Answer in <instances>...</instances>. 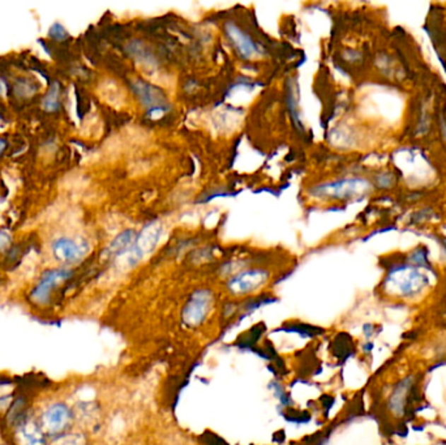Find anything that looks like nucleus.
<instances>
[{"label": "nucleus", "instance_id": "1", "mask_svg": "<svg viewBox=\"0 0 446 445\" xmlns=\"http://www.w3.org/2000/svg\"><path fill=\"white\" fill-rule=\"evenodd\" d=\"M430 278L416 265L401 264L389 269L384 279V290L398 301L413 302L428 290Z\"/></svg>", "mask_w": 446, "mask_h": 445}, {"label": "nucleus", "instance_id": "2", "mask_svg": "<svg viewBox=\"0 0 446 445\" xmlns=\"http://www.w3.org/2000/svg\"><path fill=\"white\" fill-rule=\"evenodd\" d=\"M163 234V226L160 221H153L143 227V230L136 236L135 242L131 248L115 260L120 270H131L136 268L141 261L154 251L158 245L160 236Z\"/></svg>", "mask_w": 446, "mask_h": 445}, {"label": "nucleus", "instance_id": "3", "mask_svg": "<svg viewBox=\"0 0 446 445\" xmlns=\"http://www.w3.org/2000/svg\"><path fill=\"white\" fill-rule=\"evenodd\" d=\"M38 422L46 437L55 440L69 434L75 422V412L67 403L55 401L43 409L38 417Z\"/></svg>", "mask_w": 446, "mask_h": 445}, {"label": "nucleus", "instance_id": "4", "mask_svg": "<svg viewBox=\"0 0 446 445\" xmlns=\"http://www.w3.org/2000/svg\"><path fill=\"white\" fill-rule=\"evenodd\" d=\"M370 185L363 178H345L316 185L311 193L317 199L348 200L363 196L370 191Z\"/></svg>", "mask_w": 446, "mask_h": 445}, {"label": "nucleus", "instance_id": "5", "mask_svg": "<svg viewBox=\"0 0 446 445\" xmlns=\"http://www.w3.org/2000/svg\"><path fill=\"white\" fill-rule=\"evenodd\" d=\"M214 307V294L209 289L194 290L182 310V321L188 329H197L208 320Z\"/></svg>", "mask_w": 446, "mask_h": 445}, {"label": "nucleus", "instance_id": "6", "mask_svg": "<svg viewBox=\"0 0 446 445\" xmlns=\"http://www.w3.org/2000/svg\"><path fill=\"white\" fill-rule=\"evenodd\" d=\"M269 270L248 268L235 272L226 282V289L233 296H247L259 291L269 282Z\"/></svg>", "mask_w": 446, "mask_h": 445}, {"label": "nucleus", "instance_id": "7", "mask_svg": "<svg viewBox=\"0 0 446 445\" xmlns=\"http://www.w3.org/2000/svg\"><path fill=\"white\" fill-rule=\"evenodd\" d=\"M71 277L72 272L68 269H52L45 272L30 291V301L40 307L50 304L54 291Z\"/></svg>", "mask_w": 446, "mask_h": 445}, {"label": "nucleus", "instance_id": "8", "mask_svg": "<svg viewBox=\"0 0 446 445\" xmlns=\"http://www.w3.org/2000/svg\"><path fill=\"white\" fill-rule=\"evenodd\" d=\"M418 384V378L415 375H409L398 380L389 392L387 398V412L393 417H404L407 412V406L411 400L413 391Z\"/></svg>", "mask_w": 446, "mask_h": 445}, {"label": "nucleus", "instance_id": "9", "mask_svg": "<svg viewBox=\"0 0 446 445\" xmlns=\"http://www.w3.org/2000/svg\"><path fill=\"white\" fill-rule=\"evenodd\" d=\"M225 34L231 43L233 49L242 59H254L260 55L262 49L259 43L254 42L252 37L235 23L228 21L225 24Z\"/></svg>", "mask_w": 446, "mask_h": 445}, {"label": "nucleus", "instance_id": "10", "mask_svg": "<svg viewBox=\"0 0 446 445\" xmlns=\"http://www.w3.org/2000/svg\"><path fill=\"white\" fill-rule=\"evenodd\" d=\"M13 437L16 445H47V439L38 418L25 414L13 426Z\"/></svg>", "mask_w": 446, "mask_h": 445}, {"label": "nucleus", "instance_id": "11", "mask_svg": "<svg viewBox=\"0 0 446 445\" xmlns=\"http://www.w3.org/2000/svg\"><path fill=\"white\" fill-rule=\"evenodd\" d=\"M51 250L54 258L60 262L76 264L89 253L90 247L85 241L63 236L52 243Z\"/></svg>", "mask_w": 446, "mask_h": 445}, {"label": "nucleus", "instance_id": "12", "mask_svg": "<svg viewBox=\"0 0 446 445\" xmlns=\"http://www.w3.org/2000/svg\"><path fill=\"white\" fill-rule=\"evenodd\" d=\"M135 93L137 97L140 98V102L143 103V108H146L149 114L151 112H163L168 108V101L166 97L163 96V93L160 92L158 88L153 86V85L145 83L143 80H137L135 84Z\"/></svg>", "mask_w": 446, "mask_h": 445}, {"label": "nucleus", "instance_id": "13", "mask_svg": "<svg viewBox=\"0 0 446 445\" xmlns=\"http://www.w3.org/2000/svg\"><path fill=\"white\" fill-rule=\"evenodd\" d=\"M136 231L134 229H127L124 231H122L117 238L109 244L107 250H106V256L112 258L114 260H117L123 253H126L131 245L134 244L136 239Z\"/></svg>", "mask_w": 446, "mask_h": 445}, {"label": "nucleus", "instance_id": "14", "mask_svg": "<svg viewBox=\"0 0 446 445\" xmlns=\"http://www.w3.org/2000/svg\"><path fill=\"white\" fill-rule=\"evenodd\" d=\"M59 98H60V88L58 83L52 85L50 88V91L47 92V94L43 98V109L47 110V111H55L59 108Z\"/></svg>", "mask_w": 446, "mask_h": 445}, {"label": "nucleus", "instance_id": "15", "mask_svg": "<svg viewBox=\"0 0 446 445\" xmlns=\"http://www.w3.org/2000/svg\"><path fill=\"white\" fill-rule=\"evenodd\" d=\"M52 445H88V440L83 434L69 432L54 440Z\"/></svg>", "mask_w": 446, "mask_h": 445}, {"label": "nucleus", "instance_id": "16", "mask_svg": "<svg viewBox=\"0 0 446 445\" xmlns=\"http://www.w3.org/2000/svg\"><path fill=\"white\" fill-rule=\"evenodd\" d=\"M50 35H52L57 40H61V38L66 37V30H64L63 26L59 25V24H55L50 29Z\"/></svg>", "mask_w": 446, "mask_h": 445}, {"label": "nucleus", "instance_id": "17", "mask_svg": "<svg viewBox=\"0 0 446 445\" xmlns=\"http://www.w3.org/2000/svg\"><path fill=\"white\" fill-rule=\"evenodd\" d=\"M8 236L7 234H4V233H1L0 234V247H4L6 244L8 243Z\"/></svg>", "mask_w": 446, "mask_h": 445}, {"label": "nucleus", "instance_id": "18", "mask_svg": "<svg viewBox=\"0 0 446 445\" xmlns=\"http://www.w3.org/2000/svg\"><path fill=\"white\" fill-rule=\"evenodd\" d=\"M6 149V143L3 140H0V154Z\"/></svg>", "mask_w": 446, "mask_h": 445}, {"label": "nucleus", "instance_id": "19", "mask_svg": "<svg viewBox=\"0 0 446 445\" xmlns=\"http://www.w3.org/2000/svg\"><path fill=\"white\" fill-rule=\"evenodd\" d=\"M445 248H446V241H445Z\"/></svg>", "mask_w": 446, "mask_h": 445}, {"label": "nucleus", "instance_id": "20", "mask_svg": "<svg viewBox=\"0 0 446 445\" xmlns=\"http://www.w3.org/2000/svg\"><path fill=\"white\" fill-rule=\"evenodd\" d=\"M0 445H7V444H0Z\"/></svg>", "mask_w": 446, "mask_h": 445}]
</instances>
